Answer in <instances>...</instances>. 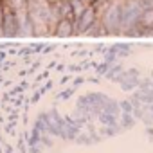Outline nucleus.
<instances>
[{"mask_svg": "<svg viewBox=\"0 0 153 153\" xmlns=\"http://www.w3.org/2000/svg\"><path fill=\"white\" fill-rule=\"evenodd\" d=\"M121 16H123V6H112L105 13L103 29L106 33H119L121 31Z\"/></svg>", "mask_w": 153, "mask_h": 153, "instance_id": "nucleus-2", "label": "nucleus"}, {"mask_svg": "<svg viewBox=\"0 0 153 153\" xmlns=\"http://www.w3.org/2000/svg\"><path fill=\"white\" fill-rule=\"evenodd\" d=\"M76 33V25L72 24L70 18H61L56 25V34L58 36H70Z\"/></svg>", "mask_w": 153, "mask_h": 153, "instance_id": "nucleus-5", "label": "nucleus"}, {"mask_svg": "<svg viewBox=\"0 0 153 153\" xmlns=\"http://www.w3.org/2000/svg\"><path fill=\"white\" fill-rule=\"evenodd\" d=\"M96 22V9L94 7H85L76 22V33H88L90 27Z\"/></svg>", "mask_w": 153, "mask_h": 153, "instance_id": "nucleus-3", "label": "nucleus"}, {"mask_svg": "<svg viewBox=\"0 0 153 153\" xmlns=\"http://www.w3.org/2000/svg\"><path fill=\"white\" fill-rule=\"evenodd\" d=\"M142 4L140 2H130L126 6H123V16H121V31L131 33L137 29L139 22H140V15L144 9H140Z\"/></svg>", "mask_w": 153, "mask_h": 153, "instance_id": "nucleus-1", "label": "nucleus"}, {"mask_svg": "<svg viewBox=\"0 0 153 153\" xmlns=\"http://www.w3.org/2000/svg\"><path fill=\"white\" fill-rule=\"evenodd\" d=\"M4 33L6 34H9V36H15L18 31H20V24H18V18H16V15L13 13V11H9V13H6L4 15Z\"/></svg>", "mask_w": 153, "mask_h": 153, "instance_id": "nucleus-4", "label": "nucleus"}, {"mask_svg": "<svg viewBox=\"0 0 153 153\" xmlns=\"http://www.w3.org/2000/svg\"><path fill=\"white\" fill-rule=\"evenodd\" d=\"M139 27H142V29H153V7H148V9L142 11Z\"/></svg>", "mask_w": 153, "mask_h": 153, "instance_id": "nucleus-6", "label": "nucleus"}]
</instances>
